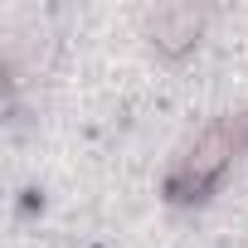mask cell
<instances>
[{
	"label": "cell",
	"mask_w": 248,
	"mask_h": 248,
	"mask_svg": "<svg viewBox=\"0 0 248 248\" xmlns=\"http://www.w3.org/2000/svg\"><path fill=\"white\" fill-rule=\"evenodd\" d=\"M238 146H248V122H243V117H233V122H214V127L195 141V151L185 156V166L175 170L170 195H175V200H204V190L229 170V161H233Z\"/></svg>",
	"instance_id": "cell-1"
},
{
	"label": "cell",
	"mask_w": 248,
	"mask_h": 248,
	"mask_svg": "<svg viewBox=\"0 0 248 248\" xmlns=\"http://www.w3.org/2000/svg\"><path fill=\"white\" fill-rule=\"evenodd\" d=\"M151 34H156V44L161 49H185L195 34H200V15L195 10H161L156 20H151Z\"/></svg>",
	"instance_id": "cell-2"
}]
</instances>
